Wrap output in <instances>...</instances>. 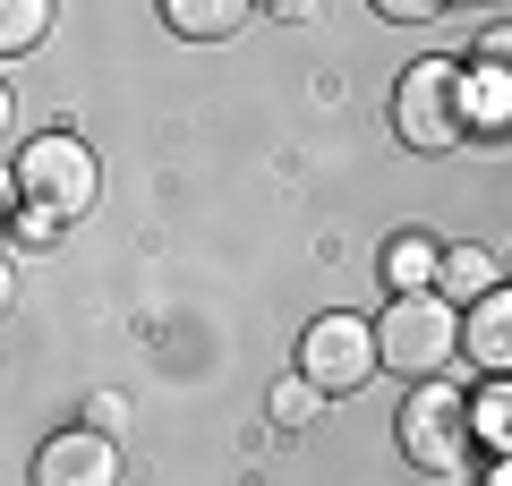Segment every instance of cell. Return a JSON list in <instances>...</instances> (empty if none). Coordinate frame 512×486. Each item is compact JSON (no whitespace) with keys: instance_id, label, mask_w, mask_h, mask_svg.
Wrapping results in <instances>:
<instances>
[{"instance_id":"6da1fadb","label":"cell","mask_w":512,"mask_h":486,"mask_svg":"<svg viewBox=\"0 0 512 486\" xmlns=\"http://www.w3.org/2000/svg\"><path fill=\"white\" fill-rule=\"evenodd\" d=\"M9 197L35 205V214H52V222H77L103 197V162H94V145L77 137V128H43V137H26L18 154H9Z\"/></svg>"},{"instance_id":"7a4b0ae2","label":"cell","mask_w":512,"mask_h":486,"mask_svg":"<svg viewBox=\"0 0 512 486\" xmlns=\"http://www.w3.org/2000/svg\"><path fill=\"white\" fill-rule=\"evenodd\" d=\"M393 137L410 154H453L470 145V86H461V60H410L402 86H393Z\"/></svg>"},{"instance_id":"3957f363","label":"cell","mask_w":512,"mask_h":486,"mask_svg":"<svg viewBox=\"0 0 512 486\" xmlns=\"http://www.w3.org/2000/svg\"><path fill=\"white\" fill-rule=\"evenodd\" d=\"M376 350H384V376L436 384L444 367L461 359V307L444 299V290H427V299H384V316H376Z\"/></svg>"},{"instance_id":"277c9868","label":"cell","mask_w":512,"mask_h":486,"mask_svg":"<svg viewBox=\"0 0 512 486\" xmlns=\"http://www.w3.org/2000/svg\"><path fill=\"white\" fill-rule=\"evenodd\" d=\"M393 444H402V461L410 469H461L478 452V435H470V393L461 384H410L402 393V410H393Z\"/></svg>"},{"instance_id":"5b68a950","label":"cell","mask_w":512,"mask_h":486,"mask_svg":"<svg viewBox=\"0 0 512 486\" xmlns=\"http://www.w3.org/2000/svg\"><path fill=\"white\" fill-rule=\"evenodd\" d=\"M376 367H384V350H376V316L325 307L316 324H299V376H308L325 401H333V393H359Z\"/></svg>"},{"instance_id":"8992f818","label":"cell","mask_w":512,"mask_h":486,"mask_svg":"<svg viewBox=\"0 0 512 486\" xmlns=\"http://www.w3.org/2000/svg\"><path fill=\"white\" fill-rule=\"evenodd\" d=\"M470 86V137H512V26H487L461 60Z\"/></svg>"},{"instance_id":"52a82bcc","label":"cell","mask_w":512,"mask_h":486,"mask_svg":"<svg viewBox=\"0 0 512 486\" xmlns=\"http://www.w3.org/2000/svg\"><path fill=\"white\" fill-rule=\"evenodd\" d=\"M26 486H120V444L103 427H60L26 461Z\"/></svg>"},{"instance_id":"ba28073f","label":"cell","mask_w":512,"mask_h":486,"mask_svg":"<svg viewBox=\"0 0 512 486\" xmlns=\"http://www.w3.org/2000/svg\"><path fill=\"white\" fill-rule=\"evenodd\" d=\"M376 265H384V290L393 299H427V290H444V239L436 231H393Z\"/></svg>"},{"instance_id":"9c48e42d","label":"cell","mask_w":512,"mask_h":486,"mask_svg":"<svg viewBox=\"0 0 512 486\" xmlns=\"http://www.w3.org/2000/svg\"><path fill=\"white\" fill-rule=\"evenodd\" d=\"M504 282L512 273H504V256H495L487 239H453V248H444V299H453L461 316H470L478 299H495Z\"/></svg>"},{"instance_id":"30bf717a","label":"cell","mask_w":512,"mask_h":486,"mask_svg":"<svg viewBox=\"0 0 512 486\" xmlns=\"http://www.w3.org/2000/svg\"><path fill=\"white\" fill-rule=\"evenodd\" d=\"M461 350L478 359V376H512V282L461 316Z\"/></svg>"},{"instance_id":"8fae6325","label":"cell","mask_w":512,"mask_h":486,"mask_svg":"<svg viewBox=\"0 0 512 486\" xmlns=\"http://www.w3.org/2000/svg\"><path fill=\"white\" fill-rule=\"evenodd\" d=\"M163 26L188 43H222L248 26V0H163Z\"/></svg>"},{"instance_id":"7c38bea8","label":"cell","mask_w":512,"mask_h":486,"mask_svg":"<svg viewBox=\"0 0 512 486\" xmlns=\"http://www.w3.org/2000/svg\"><path fill=\"white\" fill-rule=\"evenodd\" d=\"M470 435L495 461H512V376H478L470 384Z\"/></svg>"},{"instance_id":"4fadbf2b","label":"cell","mask_w":512,"mask_h":486,"mask_svg":"<svg viewBox=\"0 0 512 486\" xmlns=\"http://www.w3.org/2000/svg\"><path fill=\"white\" fill-rule=\"evenodd\" d=\"M316 410H325V393H316L299 367L274 384V393H265V418H274V427H291V435H299V427H316Z\"/></svg>"},{"instance_id":"5bb4252c","label":"cell","mask_w":512,"mask_h":486,"mask_svg":"<svg viewBox=\"0 0 512 486\" xmlns=\"http://www.w3.org/2000/svg\"><path fill=\"white\" fill-rule=\"evenodd\" d=\"M43 35H52V0H9V9H0V52L9 60L35 52Z\"/></svg>"},{"instance_id":"9a60e30c","label":"cell","mask_w":512,"mask_h":486,"mask_svg":"<svg viewBox=\"0 0 512 486\" xmlns=\"http://www.w3.org/2000/svg\"><path fill=\"white\" fill-rule=\"evenodd\" d=\"M60 231H69V222H52V214H35V205H9V248H52Z\"/></svg>"},{"instance_id":"2e32d148","label":"cell","mask_w":512,"mask_h":486,"mask_svg":"<svg viewBox=\"0 0 512 486\" xmlns=\"http://www.w3.org/2000/svg\"><path fill=\"white\" fill-rule=\"evenodd\" d=\"M376 18H393V26H436L444 0H376Z\"/></svg>"},{"instance_id":"e0dca14e","label":"cell","mask_w":512,"mask_h":486,"mask_svg":"<svg viewBox=\"0 0 512 486\" xmlns=\"http://www.w3.org/2000/svg\"><path fill=\"white\" fill-rule=\"evenodd\" d=\"M478 486H512V461H487V478H478Z\"/></svg>"}]
</instances>
